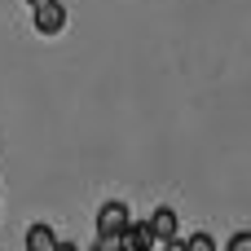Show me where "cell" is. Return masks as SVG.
I'll list each match as a JSON object with an SVG mask.
<instances>
[{
	"label": "cell",
	"mask_w": 251,
	"mask_h": 251,
	"mask_svg": "<svg viewBox=\"0 0 251 251\" xmlns=\"http://www.w3.org/2000/svg\"><path fill=\"white\" fill-rule=\"evenodd\" d=\"M181 247H190V251H212V247H216V238H212V234H194V238H181Z\"/></svg>",
	"instance_id": "cell-6"
},
{
	"label": "cell",
	"mask_w": 251,
	"mask_h": 251,
	"mask_svg": "<svg viewBox=\"0 0 251 251\" xmlns=\"http://www.w3.org/2000/svg\"><path fill=\"white\" fill-rule=\"evenodd\" d=\"M146 225H150V234H154L159 247H181V238H176V212L172 207H154V216Z\"/></svg>",
	"instance_id": "cell-2"
},
{
	"label": "cell",
	"mask_w": 251,
	"mask_h": 251,
	"mask_svg": "<svg viewBox=\"0 0 251 251\" xmlns=\"http://www.w3.org/2000/svg\"><path fill=\"white\" fill-rule=\"evenodd\" d=\"M229 251H251V234H247V229H243V234H234V238H229Z\"/></svg>",
	"instance_id": "cell-7"
},
{
	"label": "cell",
	"mask_w": 251,
	"mask_h": 251,
	"mask_svg": "<svg viewBox=\"0 0 251 251\" xmlns=\"http://www.w3.org/2000/svg\"><path fill=\"white\" fill-rule=\"evenodd\" d=\"M53 247H57V238H53L49 225H31L26 229V251H53Z\"/></svg>",
	"instance_id": "cell-5"
},
{
	"label": "cell",
	"mask_w": 251,
	"mask_h": 251,
	"mask_svg": "<svg viewBox=\"0 0 251 251\" xmlns=\"http://www.w3.org/2000/svg\"><path fill=\"white\" fill-rule=\"evenodd\" d=\"M150 247H154L150 225H128L124 229V251H150Z\"/></svg>",
	"instance_id": "cell-4"
},
{
	"label": "cell",
	"mask_w": 251,
	"mask_h": 251,
	"mask_svg": "<svg viewBox=\"0 0 251 251\" xmlns=\"http://www.w3.org/2000/svg\"><path fill=\"white\" fill-rule=\"evenodd\" d=\"M62 26H66V9H62L57 0L35 4V31H40V35H57Z\"/></svg>",
	"instance_id": "cell-3"
},
{
	"label": "cell",
	"mask_w": 251,
	"mask_h": 251,
	"mask_svg": "<svg viewBox=\"0 0 251 251\" xmlns=\"http://www.w3.org/2000/svg\"><path fill=\"white\" fill-rule=\"evenodd\" d=\"M26 4H31V9H35V4H44V0H26Z\"/></svg>",
	"instance_id": "cell-8"
},
{
	"label": "cell",
	"mask_w": 251,
	"mask_h": 251,
	"mask_svg": "<svg viewBox=\"0 0 251 251\" xmlns=\"http://www.w3.org/2000/svg\"><path fill=\"white\" fill-rule=\"evenodd\" d=\"M128 225H132V212H128V203H119V199L101 203V212H97V238H106V234H124Z\"/></svg>",
	"instance_id": "cell-1"
}]
</instances>
